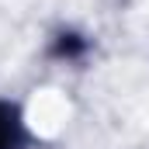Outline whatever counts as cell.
<instances>
[{"mask_svg": "<svg viewBox=\"0 0 149 149\" xmlns=\"http://www.w3.org/2000/svg\"><path fill=\"white\" fill-rule=\"evenodd\" d=\"M87 49H90V38H83L80 31H59V35L52 38V45H49V56L52 59L76 63V59L87 56Z\"/></svg>", "mask_w": 149, "mask_h": 149, "instance_id": "7a4b0ae2", "label": "cell"}, {"mask_svg": "<svg viewBox=\"0 0 149 149\" xmlns=\"http://www.w3.org/2000/svg\"><path fill=\"white\" fill-rule=\"evenodd\" d=\"M31 125L21 101L0 97V149H31Z\"/></svg>", "mask_w": 149, "mask_h": 149, "instance_id": "6da1fadb", "label": "cell"}]
</instances>
